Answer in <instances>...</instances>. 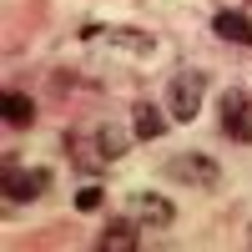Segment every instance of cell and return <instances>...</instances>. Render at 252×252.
I'll use <instances>...</instances> for the list:
<instances>
[{"label":"cell","instance_id":"cell-1","mask_svg":"<svg viewBox=\"0 0 252 252\" xmlns=\"http://www.w3.org/2000/svg\"><path fill=\"white\" fill-rule=\"evenodd\" d=\"M207 101V71H177L172 86H166V111H172V121H197Z\"/></svg>","mask_w":252,"mask_h":252},{"label":"cell","instance_id":"cell-2","mask_svg":"<svg viewBox=\"0 0 252 252\" xmlns=\"http://www.w3.org/2000/svg\"><path fill=\"white\" fill-rule=\"evenodd\" d=\"M166 177H172V182H187V187H202V192H212V187L222 182L217 161L202 157V152H182V157H172V161H166Z\"/></svg>","mask_w":252,"mask_h":252},{"label":"cell","instance_id":"cell-3","mask_svg":"<svg viewBox=\"0 0 252 252\" xmlns=\"http://www.w3.org/2000/svg\"><path fill=\"white\" fill-rule=\"evenodd\" d=\"M222 131L232 141H252V96L247 91H227L222 96Z\"/></svg>","mask_w":252,"mask_h":252},{"label":"cell","instance_id":"cell-4","mask_svg":"<svg viewBox=\"0 0 252 252\" xmlns=\"http://www.w3.org/2000/svg\"><path fill=\"white\" fill-rule=\"evenodd\" d=\"M46 187H51L46 166H10V172H5V197L10 202H35Z\"/></svg>","mask_w":252,"mask_h":252},{"label":"cell","instance_id":"cell-5","mask_svg":"<svg viewBox=\"0 0 252 252\" xmlns=\"http://www.w3.org/2000/svg\"><path fill=\"white\" fill-rule=\"evenodd\" d=\"M131 217H136L141 227H172L177 207L166 202L161 192H131Z\"/></svg>","mask_w":252,"mask_h":252},{"label":"cell","instance_id":"cell-6","mask_svg":"<svg viewBox=\"0 0 252 252\" xmlns=\"http://www.w3.org/2000/svg\"><path fill=\"white\" fill-rule=\"evenodd\" d=\"M86 35H91V40H106V46H121V51H136V56H152V51H157V40L146 35V31H126V26H116V31L91 26Z\"/></svg>","mask_w":252,"mask_h":252},{"label":"cell","instance_id":"cell-7","mask_svg":"<svg viewBox=\"0 0 252 252\" xmlns=\"http://www.w3.org/2000/svg\"><path fill=\"white\" fill-rule=\"evenodd\" d=\"M131 131H136V141H157V136H166V106L141 101L136 116H131Z\"/></svg>","mask_w":252,"mask_h":252},{"label":"cell","instance_id":"cell-8","mask_svg":"<svg viewBox=\"0 0 252 252\" xmlns=\"http://www.w3.org/2000/svg\"><path fill=\"white\" fill-rule=\"evenodd\" d=\"M96 247H101V252H131V247H136V217H116L106 232L96 237Z\"/></svg>","mask_w":252,"mask_h":252},{"label":"cell","instance_id":"cell-9","mask_svg":"<svg viewBox=\"0 0 252 252\" xmlns=\"http://www.w3.org/2000/svg\"><path fill=\"white\" fill-rule=\"evenodd\" d=\"M212 31H217L222 40H237V46H252V26H247V15H242V10H222V15L212 20Z\"/></svg>","mask_w":252,"mask_h":252},{"label":"cell","instance_id":"cell-10","mask_svg":"<svg viewBox=\"0 0 252 252\" xmlns=\"http://www.w3.org/2000/svg\"><path fill=\"white\" fill-rule=\"evenodd\" d=\"M71 146H76V161L86 166V172H101V166H106V152H101V141H96V131H91V136H76Z\"/></svg>","mask_w":252,"mask_h":252},{"label":"cell","instance_id":"cell-11","mask_svg":"<svg viewBox=\"0 0 252 252\" xmlns=\"http://www.w3.org/2000/svg\"><path fill=\"white\" fill-rule=\"evenodd\" d=\"M96 141H101V152H106V161H116L126 152V131H116V126H96Z\"/></svg>","mask_w":252,"mask_h":252},{"label":"cell","instance_id":"cell-12","mask_svg":"<svg viewBox=\"0 0 252 252\" xmlns=\"http://www.w3.org/2000/svg\"><path fill=\"white\" fill-rule=\"evenodd\" d=\"M5 121L10 126H26V121H35V106L26 96H5Z\"/></svg>","mask_w":252,"mask_h":252},{"label":"cell","instance_id":"cell-13","mask_svg":"<svg viewBox=\"0 0 252 252\" xmlns=\"http://www.w3.org/2000/svg\"><path fill=\"white\" fill-rule=\"evenodd\" d=\"M76 207H81V212H96V207H101V187H81V192H76Z\"/></svg>","mask_w":252,"mask_h":252}]
</instances>
